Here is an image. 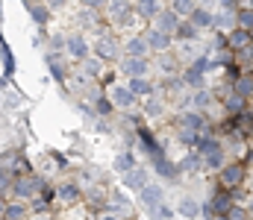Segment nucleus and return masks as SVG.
Returning <instances> with one entry per match:
<instances>
[{"label":"nucleus","mask_w":253,"mask_h":220,"mask_svg":"<svg viewBox=\"0 0 253 220\" xmlns=\"http://www.w3.org/2000/svg\"><path fill=\"white\" fill-rule=\"evenodd\" d=\"M115 103H129V91H124V88H118V91H115Z\"/></svg>","instance_id":"nucleus-1"}]
</instances>
